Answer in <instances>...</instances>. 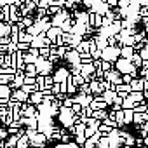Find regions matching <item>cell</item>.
Wrapping results in <instances>:
<instances>
[{
    "label": "cell",
    "mask_w": 148,
    "mask_h": 148,
    "mask_svg": "<svg viewBox=\"0 0 148 148\" xmlns=\"http://www.w3.org/2000/svg\"><path fill=\"white\" fill-rule=\"evenodd\" d=\"M54 148H77V146H71V145H59V146H54Z\"/></svg>",
    "instance_id": "1"
}]
</instances>
